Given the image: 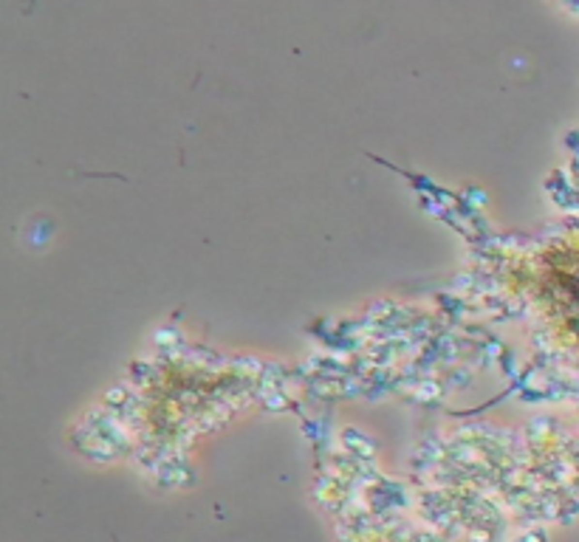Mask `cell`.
<instances>
[{
  "label": "cell",
  "mask_w": 579,
  "mask_h": 542,
  "mask_svg": "<svg viewBox=\"0 0 579 542\" xmlns=\"http://www.w3.org/2000/svg\"><path fill=\"white\" fill-rule=\"evenodd\" d=\"M540 299L560 333L579 345V237L546 254L540 268Z\"/></svg>",
  "instance_id": "6da1fadb"
}]
</instances>
